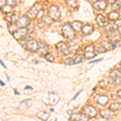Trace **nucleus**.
<instances>
[{"mask_svg": "<svg viewBox=\"0 0 121 121\" xmlns=\"http://www.w3.org/2000/svg\"><path fill=\"white\" fill-rule=\"evenodd\" d=\"M62 35L67 40H72L74 38V30L69 23H66L62 27Z\"/></svg>", "mask_w": 121, "mask_h": 121, "instance_id": "obj_1", "label": "nucleus"}, {"mask_svg": "<svg viewBox=\"0 0 121 121\" xmlns=\"http://www.w3.org/2000/svg\"><path fill=\"white\" fill-rule=\"evenodd\" d=\"M29 33L28 29L25 27V28H19L18 29L15 31L13 33V36L17 40H23L28 36Z\"/></svg>", "mask_w": 121, "mask_h": 121, "instance_id": "obj_2", "label": "nucleus"}, {"mask_svg": "<svg viewBox=\"0 0 121 121\" xmlns=\"http://www.w3.org/2000/svg\"><path fill=\"white\" fill-rule=\"evenodd\" d=\"M48 16L55 21H59L60 19V12L57 7L52 6L48 10Z\"/></svg>", "mask_w": 121, "mask_h": 121, "instance_id": "obj_3", "label": "nucleus"}, {"mask_svg": "<svg viewBox=\"0 0 121 121\" xmlns=\"http://www.w3.org/2000/svg\"><path fill=\"white\" fill-rule=\"evenodd\" d=\"M41 10V4L40 3H36L33 7L28 11V17L30 19L36 18L37 16V15L39 14V12Z\"/></svg>", "mask_w": 121, "mask_h": 121, "instance_id": "obj_4", "label": "nucleus"}, {"mask_svg": "<svg viewBox=\"0 0 121 121\" xmlns=\"http://www.w3.org/2000/svg\"><path fill=\"white\" fill-rule=\"evenodd\" d=\"M84 60L83 56L82 55H78V54H77V55H75L72 58H68V59L65 60V64H67V65H76V64H78V63H81L82 61Z\"/></svg>", "mask_w": 121, "mask_h": 121, "instance_id": "obj_5", "label": "nucleus"}, {"mask_svg": "<svg viewBox=\"0 0 121 121\" xmlns=\"http://www.w3.org/2000/svg\"><path fill=\"white\" fill-rule=\"evenodd\" d=\"M27 48L31 52H37L39 48V42L35 40H31L27 43Z\"/></svg>", "mask_w": 121, "mask_h": 121, "instance_id": "obj_6", "label": "nucleus"}, {"mask_svg": "<svg viewBox=\"0 0 121 121\" xmlns=\"http://www.w3.org/2000/svg\"><path fill=\"white\" fill-rule=\"evenodd\" d=\"M29 23V18L28 16H23L15 22V26L19 27V28H25L28 26Z\"/></svg>", "mask_w": 121, "mask_h": 121, "instance_id": "obj_7", "label": "nucleus"}, {"mask_svg": "<svg viewBox=\"0 0 121 121\" xmlns=\"http://www.w3.org/2000/svg\"><path fill=\"white\" fill-rule=\"evenodd\" d=\"M56 48L60 52H61L63 55H68L69 53V48H68V46L66 45L64 42H60L56 44Z\"/></svg>", "mask_w": 121, "mask_h": 121, "instance_id": "obj_8", "label": "nucleus"}, {"mask_svg": "<svg viewBox=\"0 0 121 121\" xmlns=\"http://www.w3.org/2000/svg\"><path fill=\"white\" fill-rule=\"evenodd\" d=\"M85 56L86 59H91V58L95 56V48H94L93 45H89L85 48Z\"/></svg>", "mask_w": 121, "mask_h": 121, "instance_id": "obj_9", "label": "nucleus"}, {"mask_svg": "<svg viewBox=\"0 0 121 121\" xmlns=\"http://www.w3.org/2000/svg\"><path fill=\"white\" fill-rule=\"evenodd\" d=\"M84 111H85V112H86V115L88 117H91V118L95 117L97 114L96 109L92 106H86L84 108Z\"/></svg>", "mask_w": 121, "mask_h": 121, "instance_id": "obj_10", "label": "nucleus"}, {"mask_svg": "<svg viewBox=\"0 0 121 121\" xmlns=\"http://www.w3.org/2000/svg\"><path fill=\"white\" fill-rule=\"evenodd\" d=\"M93 7H95V9L97 10H100V11H103V10H105L107 7V3L105 1H103V0H99V1H95L93 3Z\"/></svg>", "mask_w": 121, "mask_h": 121, "instance_id": "obj_11", "label": "nucleus"}, {"mask_svg": "<svg viewBox=\"0 0 121 121\" xmlns=\"http://www.w3.org/2000/svg\"><path fill=\"white\" fill-rule=\"evenodd\" d=\"M48 99H49V103L51 105H56L57 104L58 102L60 100V98L57 95H56L55 93L50 92L48 94Z\"/></svg>", "mask_w": 121, "mask_h": 121, "instance_id": "obj_12", "label": "nucleus"}, {"mask_svg": "<svg viewBox=\"0 0 121 121\" xmlns=\"http://www.w3.org/2000/svg\"><path fill=\"white\" fill-rule=\"evenodd\" d=\"M72 120H88L89 117L86 115L82 114V113H75L71 116Z\"/></svg>", "mask_w": 121, "mask_h": 121, "instance_id": "obj_13", "label": "nucleus"}, {"mask_svg": "<svg viewBox=\"0 0 121 121\" xmlns=\"http://www.w3.org/2000/svg\"><path fill=\"white\" fill-rule=\"evenodd\" d=\"M82 32L84 35L87 36V35H91V33L93 32V27L91 25H89V24H86L85 26H82Z\"/></svg>", "mask_w": 121, "mask_h": 121, "instance_id": "obj_14", "label": "nucleus"}, {"mask_svg": "<svg viewBox=\"0 0 121 121\" xmlns=\"http://www.w3.org/2000/svg\"><path fill=\"white\" fill-rule=\"evenodd\" d=\"M100 114H101V116H102V117L106 119V120H111L113 117L112 111H111V110H103L100 112Z\"/></svg>", "mask_w": 121, "mask_h": 121, "instance_id": "obj_15", "label": "nucleus"}, {"mask_svg": "<svg viewBox=\"0 0 121 121\" xmlns=\"http://www.w3.org/2000/svg\"><path fill=\"white\" fill-rule=\"evenodd\" d=\"M97 102L101 106H106L109 102V99L107 98V96H106V95H100L99 97Z\"/></svg>", "mask_w": 121, "mask_h": 121, "instance_id": "obj_16", "label": "nucleus"}, {"mask_svg": "<svg viewBox=\"0 0 121 121\" xmlns=\"http://www.w3.org/2000/svg\"><path fill=\"white\" fill-rule=\"evenodd\" d=\"M37 51H39V53L41 55H44L48 52V46L44 43H39V48Z\"/></svg>", "mask_w": 121, "mask_h": 121, "instance_id": "obj_17", "label": "nucleus"}, {"mask_svg": "<svg viewBox=\"0 0 121 121\" xmlns=\"http://www.w3.org/2000/svg\"><path fill=\"white\" fill-rule=\"evenodd\" d=\"M96 21H97V23H98V24L99 25V26H102V27L106 26L107 23L106 19H105V18L102 15H97Z\"/></svg>", "mask_w": 121, "mask_h": 121, "instance_id": "obj_18", "label": "nucleus"}, {"mask_svg": "<svg viewBox=\"0 0 121 121\" xmlns=\"http://www.w3.org/2000/svg\"><path fill=\"white\" fill-rule=\"evenodd\" d=\"M36 116H37V118H39L41 120H47L49 118V114L46 112H40L36 114Z\"/></svg>", "mask_w": 121, "mask_h": 121, "instance_id": "obj_19", "label": "nucleus"}, {"mask_svg": "<svg viewBox=\"0 0 121 121\" xmlns=\"http://www.w3.org/2000/svg\"><path fill=\"white\" fill-rule=\"evenodd\" d=\"M71 26L74 31H80L82 29V23L79 22V21H74V22L72 23Z\"/></svg>", "mask_w": 121, "mask_h": 121, "instance_id": "obj_20", "label": "nucleus"}, {"mask_svg": "<svg viewBox=\"0 0 121 121\" xmlns=\"http://www.w3.org/2000/svg\"><path fill=\"white\" fill-rule=\"evenodd\" d=\"M1 8H2V11H3L4 13H6V14H8V13H11L13 11V7L9 6L7 4H5L3 7H2Z\"/></svg>", "mask_w": 121, "mask_h": 121, "instance_id": "obj_21", "label": "nucleus"}, {"mask_svg": "<svg viewBox=\"0 0 121 121\" xmlns=\"http://www.w3.org/2000/svg\"><path fill=\"white\" fill-rule=\"evenodd\" d=\"M108 17H109V19H112V20H116V19L120 17V15H119L117 11H112V12L109 13Z\"/></svg>", "mask_w": 121, "mask_h": 121, "instance_id": "obj_22", "label": "nucleus"}, {"mask_svg": "<svg viewBox=\"0 0 121 121\" xmlns=\"http://www.w3.org/2000/svg\"><path fill=\"white\" fill-rule=\"evenodd\" d=\"M112 78V82L113 85L115 86H120V76H117V77H111Z\"/></svg>", "mask_w": 121, "mask_h": 121, "instance_id": "obj_23", "label": "nucleus"}, {"mask_svg": "<svg viewBox=\"0 0 121 121\" xmlns=\"http://www.w3.org/2000/svg\"><path fill=\"white\" fill-rule=\"evenodd\" d=\"M120 109V103H113L111 105L110 110L112 112H117Z\"/></svg>", "mask_w": 121, "mask_h": 121, "instance_id": "obj_24", "label": "nucleus"}, {"mask_svg": "<svg viewBox=\"0 0 121 121\" xmlns=\"http://www.w3.org/2000/svg\"><path fill=\"white\" fill-rule=\"evenodd\" d=\"M44 57H45V59L48 60V61H49V62H53V60H54V57H53V56L51 55L50 53H46V54H44Z\"/></svg>", "mask_w": 121, "mask_h": 121, "instance_id": "obj_25", "label": "nucleus"}, {"mask_svg": "<svg viewBox=\"0 0 121 121\" xmlns=\"http://www.w3.org/2000/svg\"><path fill=\"white\" fill-rule=\"evenodd\" d=\"M117 76H120V69H116L114 71L112 72V74L111 77H117Z\"/></svg>", "mask_w": 121, "mask_h": 121, "instance_id": "obj_26", "label": "nucleus"}, {"mask_svg": "<svg viewBox=\"0 0 121 121\" xmlns=\"http://www.w3.org/2000/svg\"><path fill=\"white\" fill-rule=\"evenodd\" d=\"M32 100H30V99H26V100H23L22 103H21V104H26V107L27 108H29L31 106H32Z\"/></svg>", "mask_w": 121, "mask_h": 121, "instance_id": "obj_27", "label": "nucleus"}, {"mask_svg": "<svg viewBox=\"0 0 121 121\" xmlns=\"http://www.w3.org/2000/svg\"><path fill=\"white\" fill-rule=\"evenodd\" d=\"M118 28V27L116 26L115 23H112V24H109L108 26H107V30L109 31V32H111V31H114V30H116V29Z\"/></svg>", "mask_w": 121, "mask_h": 121, "instance_id": "obj_28", "label": "nucleus"}, {"mask_svg": "<svg viewBox=\"0 0 121 121\" xmlns=\"http://www.w3.org/2000/svg\"><path fill=\"white\" fill-rule=\"evenodd\" d=\"M96 49H97V51H98V52H99V53H102V52H106V48H105V47H103L102 44H99Z\"/></svg>", "mask_w": 121, "mask_h": 121, "instance_id": "obj_29", "label": "nucleus"}, {"mask_svg": "<svg viewBox=\"0 0 121 121\" xmlns=\"http://www.w3.org/2000/svg\"><path fill=\"white\" fill-rule=\"evenodd\" d=\"M110 44L111 46L112 47V48H116L117 47L119 46V41H117V40H112V41L110 42Z\"/></svg>", "mask_w": 121, "mask_h": 121, "instance_id": "obj_30", "label": "nucleus"}, {"mask_svg": "<svg viewBox=\"0 0 121 121\" xmlns=\"http://www.w3.org/2000/svg\"><path fill=\"white\" fill-rule=\"evenodd\" d=\"M66 2H67V3L69 6H72V7H75V6L77 5L78 0H66Z\"/></svg>", "mask_w": 121, "mask_h": 121, "instance_id": "obj_31", "label": "nucleus"}, {"mask_svg": "<svg viewBox=\"0 0 121 121\" xmlns=\"http://www.w3.org/2000/svg\"><path fill=\"white\" fill-rule=\"evenodd\" d=\"M7 4L11 6V7H14L15 5H16V3H15L14 0H7Z\"/></svg>", "mask_w": 121, "mask_h": 121, "instance_id": "obj_32", "label": "nucleus"}, {"mask_svg": "<svg viewBox=\"0 0 121 121\" xmlns=\"http://www.w3.org/2000/svg\"><path fill=\"white\" fill-rule=\"evenodd\" d=\"M116 7L117 9L120 8V0H117L116 3H112V7Z\"/></svg>", "mask_w": 121, "mask_h": 121, "instance_id": "obj_33", "label": "nucleus"}, {"mask_svg": "<svg viewBox=\"0 0 121 121\" xmlns=\"http://www.w3.org/2000/svg\"><path fill=\"white\" fill-rule=\"evenodd\" d=\"M5 4H7V0H0V7H3Z\"/></svg>", "mask_w": 121, "mask_h": 121, "instance_id": "obj_34", "label": "nucleus"}, {"mask_svg": "<svg viewBox=\"0 0 121 121\" xmlns=\"http://www.w3.org/2000/svg\"><path fill=\"white\" fill-rule=\"evenodd\" d=\"M120 21H121V20H120V19L119 18L118 20H117L116 22L115 23V24H116L117 27H119V28H120Z\"/></svg>", "mask_w": 121, "mask_h": 121, "instance_id": "obj_35", "label": "nucleus"}, {"mask_svg": "<svg viewBox=\"0 0 121 121\" xmlns=\"http://www.w3.org/2000/svg\"><path fill=\"white\" fill-rule=\"evenodd\" d=\"M103 59H99V60H92L91 62H90V64H95V63H97V62H99V61H102Z\"/></svg>", "mask_w": 121, "mask_h": 121, "instance_id": "obj_36", "label": "nucleus"}, {"mask_svg": "<svg viewBox=\"0 0 121 121\" xmlns=\"http://www.w3.org/2000/svg\"><path fill=\"white\" fill-rule=\"evenodd\" d=\"M0 65H1L2 66H3V68H4V69H7V67H6V65H5V64L3 63V60H2L1 59H0Z\"/></svg>", "mask_w": 121, "mask_h": 121, "instance_id": "obj_37", "label": "nucleus"}, {"mask_svg": "<svg viewBox=\"0 0 121 121\" xmlns=\"http://www.w3.org/2000/svg\"><path fill=\"white\" fill-rule=\"evenodd\" d=\"M82 92V91H79V92H78V94H77V95H75V96H74V97H73V100H75V99H77V98H78V95H80V94H81Z\"/></svg>", "mask_w": 121, "mask_h": 121, "instance_id": "obj_38", "label": "nucleus"}, {"mask_svg": "<svg viewBox=\"0 0 121 121\" xmlns=\"http://www.w3.org/2000/svg\"><path fill=\"white\" fill-rule=\"evenodd\" d=\"M32 86H27L24 88L25 91H26V90H32Z\"/></svg>", "mask_w": 121, "mask_h": 121, "instance_id": "obj_39", "label": "nucleus"}, {"mask_svg": "<svg viewBox=\"0 0 121 121\" xmlns=\"http://www.w3.org/2000/svg\"><path fill=\"white\" fill-rule=\"evenodd\" d=\"M0 85L3 86H5V83H4V82H2L1 80H0Z\"/></svg>", "mask_w": 121, "mask_h": 121, "instance_id": "obj_40", "label": "nucleus"}, {"mask_svg": "<svg viewBox=\"0 0 121 121\" xmlns=\"http://www.w3.org/2000/svg\"><path fill=\"white\" fill-rule=\"evenodd\" d=\"M109 1H110V3H116V2L117 1V0H109Z\"/></svg>", "mask_w": 121, "mask_h": 121, "instance_id": "obj_41", "label": "nucleus"}, {"mask_svg": "<svg viewBox=\"0 0 121 121\" xmlns=\"http://www.w3.org/2000/svg\"><path fill=\"white\" fill-rule=\"evenodd\" d=\"M15 95H19V93L17 91H15Z\"/></svg>", "mask_w": 121, "mask_h": 121, "instance_id": "obj_42", "label": "nucleus"}, {"mask_svg": "<svg viewBox=\"0 0 121 121\" xmlns=\"http://www.w3.org/2000/svg\"><path fill=\"white\" fill-rule=\"evenodd\" d=\"M5 75H6V78H7V80H8V81H9V80H10V78H9L8 76H7V74H5Z\"/></svg>", "mask_w": 121, "mask_h": 121, "instance_id": "obj_43", "label": "nucleus"}, {"mask_svg": "<svg viewBox=\"0 0 121 121\" xmlns=\"http://www.w3.org/2000/svg\"><path fill=\"white\" fill-rule=\"evenodd\" d=\"M33 62H35V64H36V65L38 64V61H37V60H33Z\"/></svg>", "mask_w": 121, "mask_h": 121, "instance_id": "obj_44", "label": "nucleus"}]
</instances>
